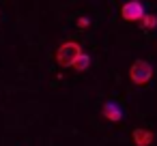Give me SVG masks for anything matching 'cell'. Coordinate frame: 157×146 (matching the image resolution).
<instances>
[{
    "mask_svg": "<svg viewBox=\"0 0 157 146\" xmlns=\"http://www.w3.org/2000/svg\"><path fill=\"white\" fill-rule=\"evenodd\" d=\"M88 67H90V56L82 52V54H80V58L75 60V65H73V69H75V71H86Z\"/></svg>",
    "mask_w": 157,
    "mask_h": 146,
    "instance_id": "cell-7",
    "label": "cell"
},
{
    "mask_svg": "<svg viewBox=\"0 0 157 146\" xmlns=\"http://www.w3.org/2000/svg\"><path fill=\"white\" fill-rule=\"evenodd\" d=\"M88 24H90V20H88V17H80V20H78V28H82V30H84V28H88Z\"/></svg>",
    "mask_w": 157,
    "mask_h": 146,
    "instance_id": "cell-8",
    "label": "cell"
},
{
    "mask_svg": "<svg viewBox=\"0 0 157 146\" xmlns=\"http://www.w3.org/2000/svg\"><path fill=\"white\" fill-rule=\"evenodd\" d=\"M80 54H82V47L78 41H65L56 50V62H58V67H73L75 60L80 58Z\"/></svg>",
    "mask_w": 157,
    "mask_h": 146,
    "instance_id": "cell-1",
    "label": "cell"
},
{
    "mask_svg": "<svg viewBox=\"0 0 157 146\" xmlns=\"http://www.w3.org/2000/svg\"><path fill=\"white\" fill-rule=\"evenodd\" d=\"M131 140H133V144H136V146H151V144H153V140H155V133H153V131H148V129L138 127V129H133Z\"/></svg>",
    "mask_w": 157,
    "mask_h": 146,
    "instance_id": "cell-4",
    "label": "cell"
},
{
    "mask_svg": "<svg viewBox=\"0 0 157 146\" xmlns=\"http://www.w3.org/2000/svg\"><path fill=\"white\" fill-rule=\"evenodd\" d=\"M153 77V67L151 62L146 60H136L131 67H129V80L136 84V86H146Z\"/></svg>",
    "mask_w": 157,
    "mask_h": 146,
    "instance_id": "cell-2",
    "label": "cell"
},
{
    "mask_svg": "<svg viewBox=\"0 0 157 146\" xmlns=\"http://www.w3.org/2000/svg\"><path fill=\"white\" fill-rule=\"evenodd\" d=\"M101 114H103V118H108V120H112V122H118V120H123V110H121L116 103H112V101L103 103V107H101Z\"/></svg>",
    "mask_w": 157,
    "mask_h": 146,
    "instance_id": "cell-5",
    "label": "cell"
},
{
    "mask_svg": "<svg viewBox=\"0 0 157 146\" xmlns=\"http://www.w3.org/2000/svg\"><path fill=\"white\" fill-rule=\"evenodd\" d=\"M157 26V15L155 13H146L142 20H140V28L142 30H153Z\"/></svg>",
    "mask_w": 157,
    "mask_h": 146,
    "instance_id": "cell-6",
    "label": "cell"
},
{
    "mask_svg": "<svg viewBox=\"0 0 157 146\" xmlns=\"http://www.w3.org/2000/svg\"><path fill=\"white\" fill-rule=\"evenodd\" d=\"M121 15H123V20H127V22H140L146 13H144V7H142L140 0H129V2L123 5Z\"/></svg>",
    "mask_w": 157,
    "mask_h": 146,
    "instance_id": "cell-3",
    "label": "cell"
}]
</instances>
